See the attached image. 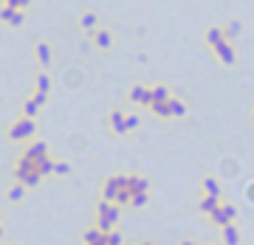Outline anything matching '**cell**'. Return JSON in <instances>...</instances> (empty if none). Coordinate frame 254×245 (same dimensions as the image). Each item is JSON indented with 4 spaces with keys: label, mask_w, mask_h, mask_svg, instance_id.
Wrapping results in <instances>:
<instances>
[{
    "label": "cell",
    "mask_w": 254,
    "mask_h": 245,
    "mask_svg": "<svg viewBox=\"0 0 254 245\" xmlns=\"http://www.w3.org/2000/svg\"><path fill=\"white\" fill-rule=\"evenodd\" d=\"M54 175H71V163L68 161H57L54 163Z\"/></svg>",
    "instance_id": "obj_29"
},
{
    "label": "cell",
    "mask_w": 254,
    "mask_h": 245,
    "mask_svg": "<svg viewBox=\"0 0 254 245\" xmlns=\"http://www.w3.org/2000/svg\"><path fill=\"white\" fill-rule=\"evenodd\" d=\"M48 87H51L48 73H37V90H40V93H48Z\"/></svg>",
    "instance_id": "obj_27"
},
{
    "label": "cell",
    "mask_w": 254,
    "mask_h": 245,
    "mask_svg": "<svg viewBox=\"0 0 254 245\" xmlns=\"http://www.w3.org/2000/svg\"><path fill=\"white\" fill-rule=\"evenodd\" d=\"M79 23H82V29H88V31H90V29H96V14H93V12H85Z\"/></svg>",
    "instance_id": "obj_28"
},
{
    "label": "cell",
    "mask_w": 254,
    "mask_h": 245,
    "mask_svg": "<svg viewBox=\"0 0 254 245\" xmlns=\"http://www.w3.org/2000/svg\"><path fill=\"white\" fill-rule=\"evenodd\" d=\"M40 107H43V104H40V101H37V99L31 96L29 101H26V104H23V115H29V118H37Z\"/></svg>",
    "instance_id": "obj_18"
},
{
    "label": "cell",
    "mask_w": 254,
    "mask_h": 245,
    "mask_svg": "<svg viewBox=\"0 0 254 245\" xmlns=\"http://www.w3.org/2000/svg\"><path fill=\"white\" fill-rule=\"evenodd\" d=\"M26 189H29V186H26V183H20V180H17L15 186H12V189H9V200H12V203H17V200H23V195H26Z\"/></svg>",
    "instance_id": "obj_17"
},
{
    "label": "cell",
    "mask_w": 254,
    "mask_h": 245,
    "mask_svg": "<svg viewBox=\"0 0 254 245\" xmlns=\"http://www.w3.org/2000/svg\"><path fill=\"white\" fill-rule=\"evenodd\" d=\"M141 245H150V243H141Z\"/></svg>",
    "instance_id": "obj_38"
},
{
    "label": "cell",
    "mask_w": 254,
    "mask_h": 245,
    "mask_svg": "<svg viewBox=\"0 0 254 245\" xmlns=\"http://www.w3.org/2000/svg\"><path fill=\"white\" fill-rule=\"evenodd\" d=\"M218 206H220V197H215V195H206L201 203H198V209H201L203 214H209L212 209H218Z\"/></svg>",
    "instance_id": "obj_16"
},
{
    "label": "cell",
    "mask_w": 254,
    "mask_h": 245,
    "mask_svg": "<svg viewBox=\"0 0 254 245\" xmlns=\"http://www.w3.org/2000/svg\"><path fill=\"white\" fill-rule=\"evenodd\" d=\"M220 40H226V34H223V29H215V26H212V29L206 31V43H209V45L215 48V45H218Z\"/></svg>",
    "instance_id": "obj_19"
},
{
    "label": "cell",
    "mask_w": 254,
    "mask_h": 245,
    "mask_svg": "<svg viewBox=\"0 0 254 245\" xmlns=\"http://www.w3.org/2000/svg\"><path fill=\"white\" fill-rule=\"evenodd\" d=\"M203 189H206V195L220 197V183H218V178H203Z\"/></svg>",
    "instance_id": "obj_20"
},
{
    "label": "cell",
    "mask_w": 254,
    "mask_h": 245,
    "mask_svg": "<svg viewBox=\"0 0 254 245\" xmlns=\"http://www.w3.org/2000/svg\"><path fill=\"white\" fill-rule=\"evenodd\" d=\"M20 183H26V186H40V183H43V172H29Z\"/></svg>",
    "instance_id": "obj_26"
},
{
    "label": "cell",
    "mask_w": 254,
    "mask_h": 245,
    "mask_svg": "<svg viewBox=\"0 0 254 245\" xmlns=\"http://www.w3.org/2000/svg\"><path fill=\"white\" fill-rule=\"evenodd\" d=\"M6 6H12V9H20V12H26V9L31 6V0H6Z\"/></svg>",
    "instance_id": "obj_30"
},
{
    "label": "cell",
    "mask_w": 254,
    "mask_h": 245,
    "mask_svg": "<svg viewBox=\"0 0 254 245\" xmlns=\"http://www.w3.org/2000/svg\"><path fill=\"white\" fill-rule=\"evenodd\" d=\"M124 186H127V175H110L105 180V186H102V197L105 200H116Z\"/></svg>",
    "instance_id": "obj_3"
},
{
    "label": "cell",
    "mask_w": 254,
    "mask_h": 245,
    "mask_svg": "<svg viewBox=\"0 0 254 245\" xmlns=\"http://www.w3.org/2000/svg\"><path fill=\"white\" fill-rule=\"evenodd\" d=\"M181 245H198V243H192V240H184V243H181Z\"/></svg>",
    "instance_id": "obj_36"
},
{
    "label": "cell",
    "mask_w": 254,
    "mask_h": 245,
    "mask_svg": "<svg viewBox=\"0 0 254 245\" xmlns=\"http://www.w3.org/2000/svg\"><path fill=\"white\" fill-rule=\"evenodd\" d=\"M223 212H226V217H229V220L235 223V217H237V209H235V206H229V203H223Z\"/></svg>",
    "instance_id": "obj_32"
},
{
    "label": "cell",
    "mask_w": 254,
    "mask_h": 245,
    "mask_svg": "<svg viewBox=\"0 0 254 245\" xmlns=\"http://www.w3.org/2000/svg\"><path fill=\"white\" fill-rule=\"evenodd\" d=\"M88 245H107V234H105V237H99L96 243H88Z\"/></svg>",
    "instance_id": "obj_35"
},
{
    "label": "cell",
    "mask_w": 254,
    "mask_h": 245,
    "mask_svg": "<svg viewBox=\"0 0 254 245\" xmlns=\"http://www.w3.org/2000/svg\"><path fill=\"white\" fill-rule=\"evenodd\" d=\"M99 237H105V231H102L99 226H96V229H88V231L82 234V243H85V245H88V243H96Z\"/></svg>",
    "instance_id": "obj_23"
},
{
    "label": "cell",
    "mask_w": 254,
    "mask_h": 245,
    "mask_svg": "<svg viewBox=\"0 0 254 245\" xmlns=\"http://www.w3.org/2000/svg\"><path fill=\"white\" fill-rule=\"evenodd\" d=\"M209 217H212V223H215V226H220V229H223V226H229V223H232V220H229V217H226V212H223V203H220L218 209H212V212H209Z\"/></svg>",
    "instance_id": "obj_14"
},
{
    "label": "cell",
    "mask_w": 254,
    "mask_h": 245,
    "mask_svg": "<svg viewBox=\"0 0 254 245\" xmlns=\"http://www.w3.org/2000/svg\"><path fill=\"white\" fill-rule=\"evenodd\" d=\"M54 163H57V161H51L48 155H45L43 161L37 163V166H40V172H43V178H48V175H54Z\"/></svg>",
    "instance_id": "obj_24"
},
{
    "label": "cell",
    "mask_w": 254,
    "mask_h": 245,
    "mask_svg": "<svg viewBox=\"0 0 254 245\" xmlns=\"http://www.w3.org/2000/svg\"><path fill=\"white\" fill-rule=\"evenodd\" d=\"M34 54H37V62H40L43 68L51 65V48H48V43H37V45H34Z\"/></svg>",
    "instance_id": "obj_10"
},
{
    "label": "cell",
    "mask_w": 254,
    "mask_h": 245,
    "mask_svg": "<svg viewBox=\"0 0 254 245\" xmlns=\"http://www.w3.org/2000/svg\"><path fill=\"white\" fill-rule=\"evenodd\" d=\"M45 155H48V144H45V141H34L31 147L23 152V158H31V161H37V163L43 161Z\"/></svg>",
    "instance_id": "obj_8"
},
{
    "label": "cell",
    "mask_w": 254,
    "mask_h": 245,
    "mask_svg": "<svg viewBox=\"0 0 254 245\" xmlns=\"http://www.w3.org/2000/svg\"><path fill=\"white\" fill-rule=\"evenodd\" d=\"M0 240H3V226H0Z\"/></svg>",
    "instance_id": "obj_37"
},
{
    "label": "cell",
    "mask_w": 254,
    "mask_h": 245,
    "mask_svg": "<svg viewBox=\"0 0 254 245\" xmlns=\"http://www.w3.org/2000/svg\"><path fill=\"white\" fill-rule=\"evenodd\" d=\"M130 101H133V104H141V107H147V104H150V87H144V85H133V87H130Z\"/></svg>",
    "instance_id": "obj_6"
},
{
    "label": "cell",
    "mask_w": 254,
    "mask_h": 245,
    "mask_svg": "<svg viewBox=\"0 0 254 245\" xmlns=\"http://www.w3.org/2000/svg\"><path fill=\"white\" fill-rule=\"evenodd\" d=\"M167 99H172V96H169V90L164 87V85L150 87V104H155V101H167ZM150 104H147V107H150Z\"/></svg>",
    "instance_id": "obj_12"
},
{
    "label": "cell",
    "mask_w": 254,
    "mask_h": 245,
    "mask_svg": "<svg viewBox=\"0 0 254 245\" xmlns=\"http://www.w3.org/2000/svg\"><path fill=\"white\" fill-rule=\"evenodd\" d=\"M127 189L130 192H150V180L141 178V175H127Z\"/></svg>",
    "instance_id": "obj_9"
},
{
    "label": "cell",
    "mask_w": 254,
    "mask_h": 245,
    "mask_svg": "<svg viewBox=\"0 0 254 245\" xmlns=\"http://www.w3.org/2000/svg\"><path fill=\"white\" fill-rule=\"evenodd\" d=\"M223 240H226V245H237V243H240V231H237L235 223L223 226Z\"/></svg>",
    "instance_id": "obj_13"
},
{
    "label": "cell",
    "mask_w": 254,
    "mask_h": 245,
    "mask_svg": "<svg viewBox=\"0 0 254 245\" xmlns=\"http://www.w3.org/2000/svg\"><path fill=\"white\" fill-rule=\"evenodd\" d=\"M34 132H37V121L29 118V115H23V118H17L15 124L9 127V138L12 141H26V138H31Z\"/></svg>",
    "instance_id": "obj_2"
},
{
    "label": "cell",
    "mask_w": 254,
    "mask_h": 245,
    "mask_svg": "<svg viewBox=\"0 0 254 245\" xmlns=\"http://www.w3.org/2000/svg\"><path fill=\"white\" fill-rule=\"evenodd\" d=\"M0 20H3V23H9V26H15V29H20V26L26 23V12L12 9V6H3V9H0Z\"/></svg>",
    "instance_id": "obj_5"
},
{
    "label": "cell",
    "mask_w": 254,
    "mask_h": 245,
    "mask_svg": "<svg viewBox=\"0 0 254 245\" xmlns=\"http://www.w3.org/2000/svg\"><path fill=\"white\" fill-rule=\"evenodd\" d=\"M223 34H226V40H235V37H240V23H237V20H232V23L223 29Z\"/></svg>",
    "instance_id": "obj_25"
},
{
    "label": "cell",
    "mask_w": 254,
    "mask_h": 245,
    "mask_svg": "<svg viewBox=\"0 0 254 245\" xmlns=\"http://www.w3.org/2000/svg\"><path fill=\"white\" fill-rule=\"evenodd\" d=\"M212 51H215V57H218L223 65H235L237 54H235V48H232V43H229V40H220V43H218Z\"/></svg>",
    "instance_id": "obj_4"
},
{
    "label": "cell",
    "mask_w": 254,
    "mask_h": 245,
    "mask_svg": "<svg viewBox=\"0 0 254 245\" xmlns=\"http://www.w3.org/2000/svg\"><path fill=\"white\" fill-rule=\"evenodd\" d=\"M107 245H124V237H121L119 231H110V234H107Z\"/></svg>",
    "instance_id": "obj_31"
},
{
    "label": "cell",
    "mask_w": 254,
    "mask_h": 245,
    "mask_svg": "<svg viewBox=\"0 0 254 245\" xmlns=\"http://www.w3.org/2000/svg\"><path fill=\"white\" fill-rule=\"evenodd\" d=\"M119 214H121V206L113 203V200H105V197H102L99 206H96V226H99L105 234H110L113 226H116V220H119Z\"/></svg>",
    "instance_id": "obj_1"
},
{
    "label": "cell",
    "mask_w": 254,
    "mask_h": 245,
    "mask_svg": "<svg viewBox=\"0 0 254 245\" xmlns=\"http://www.w3.org/2000/svg\"><path fill=\"white\" fill-rule=\"evenodd\" d=\"M147 200H150V192H135V195L130 197V206H133V209H141V206H147Z\"/></svg>",
    "instance_id": "obj_22"
},
{
    "label": "cell",
    "mask_w": 254,
    "mask_h": 245,
    "mask_svg": "<svg viewBox=\"0 0 254 245\" xmlns=\"http://www.w3.org/2000/svg\"><path fill=\"white\" fill-rule=\"evenodd\" d=\"M150 110L158 118H172V104H169V99L167 101H155V104H150Z\"/></svg>",
    "instance_id": "obj_11"
},
{
    "label": "cell",
    "mask_w": 254,
    "mask_h": 245,
    "mask_svg": "<svg viewBox=\"0 0 254 245\" xmlns=\"http://www.w3.org/2000/svg\"><path fill=\"white\" fill-rule=\"evenodd\" d=\"M93 43H96L99 48H110V43H113V34L107 31V29H102V31L93 34Z\"/></svg>",
    "instance_id": "obj_15"
},
{
    "label": "cell",
    "mask_w": 254,
    "mask_h": 245,
    "mask_svg": "<svg viewBox=\"0 0 254 245\" xmlns=\"http://www.w3.org/2000/svg\"><path fill=\"white\" fill-rule=\"evenodd\" d=\"M252 121H254V113H252Z\"/></svg>",
    "instance_id": "obj_39"
},
{
    "label": "cell",
    "mask_w": 254,
    "mask_h": 245,
    "mask_svg": "<svg viewBox=\"0 0 254 245\" xmlns=\"http://www.w3.org/2000/svg\"><path fill=\"white\" fill-rule=\"evenodd\" d=\"M169 104H172V118H184L186 115V104L181 99H169Z\"/></svg>",
    "instance_id": "obj_21"
},
{
    "label": "cell",
    "mask_w": 254,
    "mask_h": 245,
    "mask_svg": "<svg viewBox=\"0 0 254 245\" xmlns=\"http://www.w3.org/2000/svg\"><path fill=\"white\" fill-rule=\"evenodd\" d=\"M107 121H110V130L116 132V135H127V115L121 113V110H113Z\"/></svg>",
    "instance_id": "obj_7"
},
{
    "label": "cell",
    "mask_w": 254,
    "mask_h": 245,
    "mask_svg": "<svg viewBox=\"0 0 254 245\" xmlns=\"http://www.w3.org/2000/svg\"><path fill=\"white\" fill-rule=\"evenodd\" d=\"M246 197H249V203H254V180L246 186Z\"/></svg>",
    "instance_id": "obj_34"
},
{
    "label": "cell",
    "mask_w": 254,
    "mask_h": 245,
    "mask_svg": "<svg viewBox=\"0 0 254 245\" xmlns=\"http://www.w3.org/2000/svg\"><path fill=\"white\" fill-rule=\"evenodd\" d=\"M135 127H138V115H135V113H130V115H127V132H130V130H135Z\"/></svg>",
    "instance_id": "obj_33"
}]
</instances>
